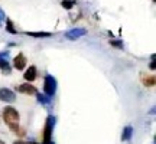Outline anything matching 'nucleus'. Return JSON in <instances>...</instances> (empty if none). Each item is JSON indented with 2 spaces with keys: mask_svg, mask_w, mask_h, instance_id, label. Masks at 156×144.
<instances>
[{
  "mask_svg": "<svg viewBox=\"0 0 156 144\" xmlns=\"http://www.w3.org/2000/svg\"><path fill=\"white\" fill-rule=\"evenodd\" d=\"M26 63H28V61H26V56L23 55V53L16 55L15 59H13V67H15V69H17V71L25 69V68H26Z\"/></svg>",
  "mask_w": 156,
  "mask_h": 144,
  "instance_id": "0eeeda50",
  "label": "nucleus"
},
{
  "mask_svg": "<svg viewBox=\"0 0 156 144\" xmlns=\"http://www.w3.org/2000/svg\"><path fill=\"white\" fill-rule=\"evenodd\" d=\"M0 71L3 74H10L12 68H10V63H9V59H7V52L5 53H0Z\"/></svg>",
  "mask_w": 156,
  "mask_h": 144,
  "instance_id": "6e6552de",
  "label": "nucleus"
},
{
  "mask_svg": "<svg viewBox=\"0 0 156 144\" xmlns=\"http://www.w3.org/2000/svg\"><path fill=\"white\" fill-rule=\"evenodd\" d=\"M55 124V118L49 115L46 118V124L44 128V144H51V135H52V128Z\"/></svg>",
  "mask_w": 156,
  "mask_h": 144,
  "instance_id": "7ed1b4c3",
  "label": "nucleus"
},
{
  "mask_svg": "<svg viewBox=\"0 0 156 144\" xmlns=\"http://www.w3.org/2000/svg\"><path fill=\"white\" fill-rule=\"evenodd\" d=\"M36 75H38V69H36V67H29L28 69H26V72H25L23 78H25L28 82H32L35 78H36Z\"/></svg>",
  "mask_w": 156,
  "mask_h": 144,
  "instance_id": "9d476101",
  "label": "nucleus"
},
{
  "mask_svg": "<svg viewBox=\"0 0 156 144\" xmlns=\"http://www.w3.org/2000/svg\"><path fill=\"white\" fill-rule=\"evenodd\" d=\"M0 101H5V102H15V101H16V95H15V92L9 88H0Z\"/></svg>",
  "mask_w": 156,
  "mask_h": 144,
  "instance_id": "20e7f679",
  "label": "nucleus"
},
{
  "mask_svg": "<svg viewBox=\"0 0 156 144\" xmlns=\"http://www.w3.org/2000/svg\"><path fill=\"white\" fill-rule=\"evenodd\" d=\"M85 35H87L85 29L78 28V29H71V30L65 32V38L69 39V40H77V39H80L81 36H85Z\"/></svg>",
  "mask_w": 156,
  "mask_h": 144,
  "instance_id": "39448f33",
  "label": "nucleus"
},
{
  "mask_svg": "<svg viewBox=\"0 0 156 144\" xmlns=\"http://www.w3.org/2000/svg\"><path fill=\"white\" fill-rule=\"evenodd\" d=\"M23 144H38V143H35V141H28V143H23Z\"/></svg>",
  "mask_w": 156,
  "mask_h": 144,
  "instance_id": "a211bd4d",
  "label": "nucleus"
},
{
  "mask_svg": "<svg viewBox=\"0 0 156 144\" xmlns=\"http://www.w3.org/2000/svg\"><path fill=\"white\" fill-rule=\"evenodd\" d=\"M36 97H38V101H39V102H41V104H44V105H49V104H51V100H52V98L46 97V95H42V94H36Z\"/></svg>",
  "mask_w": 156,
  "mask_h": 144,
  "instance_id": "f8f14e48",
  "label": "nucleus"
},
{
  "mask_svg": "<svg viewBox=\"0 0 156 144\" xmlns=\"http://www.w3.org/2000/svg\"><path fill=\"white\" fill-rule=\"evenodd\" d=\"M75 5H77V0H62V3H61V6L64 9H71Z\"/></svg>",
  "mask_w": 156,
  "mask_h": 144,
  "instance_id": "ddd939ff",
  "label": "nucleus"
},
{
  "mask_svg": "<svg viewBox=\"0 0 156 144\" xmlns=\"http://www.w3.org/2000/svg\"><path fill=\"white\" fill-rule=\"evenodd\" d=\"M56 91V79L52 75H45L44 78V92L46 97H54Z\"/></svg>",
  "mask_w": 156,
  "mask_h": 144,
  "instance_id": "f03ea898",
  "label": "nucleus"
},
{
  "mask_svg": "<svg viewBox=\"0 0 156 144\" xmlns=\"http://www.w3.org/2000/svg\"><path fill=\"white\" fill-rule=\"evenodd\" d=\"M110 43H112L113 46H116V48H122L123 46L122 42H117V40H110Z\"/></svg>",
  "mask_w": 156,
  "mask_h": 144,
  "instance_id": "dca6fc26",
  "label": "nucleus"
},
{
  "mask_svg": "<svg viewBox=\"0 0 156 144\" xmlns=\"http://www.w3.org/2000/svg\"><path fill=\"white\" fill-rule=\"evenodd\" d=\"M0 144H5V141H3V140H0Z\"/></svg>",
  "mask_w": 156,
  "mask_h": 144,
  "instance_id": "aec40b11",
  "label": "nucleus"
},
{
  "mask_svg": "<svg viewBox=\"0 0 156 144\" xmlns=\"http://www.w3.org/2000/svg\"><path fill=\"white\" fill-rule=\"evenodd\" d=\"M16 89L19 91V92L26 94V95H36V94H38L36 88H35V87H32V84H22V85H19Z\"/></svg>",
  "mask_w": 156,
  "mask_h": 144,
  "instance_id": "1a4fd4ad",
  "label": "nucleus"
},
{
  "mask_svg": "<svg viewBox=\"0 0 156 144\" xmlns=\"http://www.w3.org/2000/svg\"><path fill=\"white\" fill-rule=\"evenodd\" d=\"M5 19H6L5 12L2 10V9H0V25H2V23H3V22H5Z\"/></svg>",
  "mask_w": 156,
  "mask_h": 144,
  "instance_id": "f3484780",
  "label": "nucleus"
},
{
  "mask_svg": "<svg viewBox=\"0 0 156 144\" xmlns=\"http://www.w3.org/2000/svg\"><path fill=\"white\" fill-rule=\"evenodd\" d=\"M3 120L7 124V127L10 128L13 133L19 135V137H23L25 135V130L19 127V112H17L13 107H6L3 108Z\"/></svg>",
  "mask_w": 156,
  "mask_h": 144,
  "instance_id": "f257e3e1",
  "label": "nucleus"
},
{
  "mask_svg": "<svg viewBox=\"0 0 156 144\" xmlns=\"http://www.w3.org/2000/svg\"><path fill=\"white\" fill-rule=\"evenodd\" d=\"M140 81H142V84H143V87H146V88H152V87H155L156 84V78L155 75H151V74H140Z\"/></svg>",
  "mask_w": 156,
  "mask_h": 144,
  "instance_id": "423d86ee",
  "label": "nucleus"
},
{
  "mask_svg": "<svg viewBox=\"0 0 156 144\" xmlns=\"http://www.w3.org/2000/svg\"><path fill=\"white\" fill-rule=\"evenodd\" d=\"M132 135V127H126L123 131V140H129Z\"/></svg>",
  "mask_w": 156,
  "mask_h": 144,
  "instance_id": "2eb2a0df",
  "label": "nucleus"
},
{
  "mask_svg": "<svg viewBox=\"0 0 156 144\" xmlns=\"http://www.w3.org/2000/svg\"><path fill=\"white\" fill-rule=\"evenodd\" d=\"M26 35L32 36V38H49L51 33L48 32H26Z\"/></svg>",
  "mask_w": 156,
  "mask_h": 144,
  "instance_id": "9b49d317",
  "label": "nucleus"
},
{
  "mask_svg": "<svg viewBox=\"0 0 156 144\" xmlns=\"http://www.w3.org/2000/svg\"><path fill=\"white\" fill-rule=\"evenodd\" d=\"M7 32H10V33H13V35L17 33V30L15 29V26H13V22L9 20V19H7Z\"/></svg>",
  "mask_w": 156,
  "mask_h": 144,
  "instance_id": "4468645a",
  "label": "nucleus"
},
{
  "mask_svg": "<svg viewBox=\"0 0 156 144\" xmlns=\"http://www.w3.org/2000/svg\"><path fill=\"white\" fill-rule=\"evenodd\" d=\"M15 144H23V141H15Z\"/></svg>",
  "mask_w": 156,
  "mask_h": 144,
  "instance_id": "6ab92c4d",
  "label": "nucleus"
}]
</instances>
